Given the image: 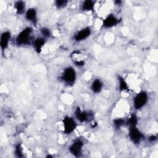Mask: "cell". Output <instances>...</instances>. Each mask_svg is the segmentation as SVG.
<instances>
[{
  "label": "cell",
  "instance_id": "obj_1",
  "mask_svg": "<svg viewBox=\"0 0 158 158\" xmlns=\"http://www.w3.org/2000/svg\"><path fill=\"white\" fill-rule=\"evenodd\" d=\"M32 31V29L30 28H27L23 31H22L17 37L18 43L19 44H26L29 43Z\"/></svg>",
  "mask_w": 158,
  "mask_h": 158
},
{
  "label": "cell",
  "instance_id": "obj_2",
  "mask_svg": "<svg viewBox=\"0 0 158 158\" xmlns=\"http://www.w3.org/2000/svg\"><path fill=\"white\" fill-rule=\"evenodd\" d=\"M148 96L145 92H141L137 95L134 100V106L137 109L142 108L147 102Z\"/></svg>",
  "mask_w": 158,
  "mask_h": 158
},
{
  "label": "cell",
  "instance_id": "obj_3",
  "mask_svg": "<svg viewBox=\"0 0 158 158\" xmlns=\"http://www.w3.org/2000/svg\"><path fill=\"white\" fill-rule=\"evenodd\" d=\"M64 126V132L66 133H71L74 130L76 127L75 121L69 117H66L63 121Z\"/></svg>",
  "mask_w": 158,
  "mask_h": 158
},
{
  "label": "cell",
  "instance_id": "obj_4",
  "mask_svg": "<svg viewBox=\"0 0 158 158\" xmlns=\"http://www.w3.org/2000/svg\"><path fill=\"white\" fill-rule=\"evenodd\" d=\"M130 137L133 142L135 143H138L143 137V135L136 128V127H133L130 128Z\"/></svg>",
  "mask_w": 158,
  "mask_h": 158
},
{
  "label": "cell",
  "instance_id": "obj_5",
  "mask_svg": "<svg viewBox=\"0 0 158 158\" xmlns=\"http://www.w3.org/2000/svg\"><path fill=\"white\" fill-rule=\"evenodd\" d=\"M64 80L67 83L74 82L75 79V72L72 68H67L65 70L63 76Z\"/></svg>",
  "mask_w": 158,
  "mask_h": 158
},
{
  "label": "cell",
  "instance_id": "obj_6",
  "mask_svg": "<svg viewBox=\"0 0 158 158\" xmlns=\"http://www.w3.org/2000/svg\"><path fill=\"white\" fill-rule=\"evenodd\" d=\"M83 144L81 141H77V142H75L71 146L70 151L74 155L78 156L80 153L82 147H83Z\"/></svg>",
  "mask_w": 158,
  "mask_h": 158
},
{
  "label": "cell",
  "instance_id": "obj_7",
  "mask_svg": "<svg viewBox=\"0 0 158 158\" xmlns=\"http://www.w3.org/2000/svg\"><path fill=\"white\" fill-rule=\"evenodd\" d=\"M118 22L117 19L115 16L110 15L103 22V26L106 28L112 27L116 25Z\"/></svg>",
  "mask_w": 158,
  "mask_h": 158
},
{
  "label": "cell",
  "instance_id": "obj_8",
  "mask_svg": "<svg viewBox=\"0 0 158 158\" xmlns=\"http://www.w3.org/2000/svg\"><path fill=\"white\" fill-rule=\"evenodd\" d=\"M10 38V33L8 32H4L1 35V40H0V46L2 49H5L8 47L9 40Z\"/></svg>",
  "mask_w": 158,
  "mask_h": 158
},
{
  "label": "cell",
  "instance_id": "obj_9",
  "mask_svg": "<svg viewBox=\"0 0 158 158\" xmlns=\"http://www.w3.org/2000/svg\"><path fill=\"white\" fill-rule=\"evenodd\" d=\"M90 29L88 28L85 29L79 32L75 36V40L76 41H81L87 38L90 35Z\"/></svg>",
  "mask_w": 158,
  "mask_h": 158
},
{
  "label": "cell",
  "instance_id": "obj_10",
  "mask_svg": "<svg viewBox=\"0 0 158 158\" xmlns=\"http://www.w3.org/2000/svg\"><path fill=\"white\" fill-rule=\"evenodd\" d=\"M26 18L33 23L37 22V13L34 9H29L26 13Z\"/></svg>",
  "mask_w": 158,
  "mask_h": 158
},
{
  "label": "cell",
  "instance_id": "obj_11",
  "mask_svg": "<svg viewBox=\"0 0 158 158\" xmlns=\"http://www.w3.org/2000/svg\"><path fill=\"white\" fill-rule=\"evenodd\" d=\"M44 43V40L42 38H38L36 40L34 43V47L37 53H39L41 52L42 48L43 46Z\"/></svg>",
  "mask_w": 158,
  "mask_h": 158
},
{
  "label": "cell",
  "instance_id": "obj_12",
  "mask_svg": "<svg viewBox=\"0 0 158 158\" xmlns=\"http://www.w3.org/2000/svg\"><path fill=\"white\" fill-rule=\"evenodd\" d=\"M75 113H76V117L80 122H83V121H87V114H86V112H82L80 108H77Z\"/></svg>",
  "mask_w": 158,
  "mask_h": 158
},
{
  "label": "cell",
  "instance_id": "obj_13",
  "mask_svg": "<svg viewBox=\"0 0 158 158\" xmlns=\"http://www.w3.org/2000/svg\"><path fill=\"white\" fill-rule=\"evenodd\" d=\"M92 88L95 93H99L102 88V83L99 80H96L93 82Z\"/></svg>",
  "mask_w": 158,
  "mask_h": 158
},
{
  "label": "cell",
  "instance_id": "obj_14",
  "mask_svg": "<svg viewBox=\"0 0 158 158\" xmlns=\"http://www.w3.org/2000/svg\"><path fill=\"white\" fill-rule=\"evenodd\" d=\"M94 8V4L93 1L87 0L83 4V9L85 11H92Z\"/></svg>",
  "mask_w": 158,
  "mask_h": 158
},
{
  "label": "cell",
  "instance_id": "obj_15",
  "mask_svg": "<svg viewBox=\"0 0 158 158\" xmlns=\"http://www.w3.org/2000/svg\"><path fill=\"white\" fill-rule=\"evenodd\" d=\"M16 7L17 9V12L19 14H22L24 13L25 9V5L24 2L18 1L16 4Z\"/></svg>",
  "mask_w": 158,
  "mask_h": 158
},
{
  "label": "cell",
  "instance_id": "obj_16",
  "mask_svg": "<svg viewBox=\"0 0 158 158\" xmlns=\"http://www.w3.org/2000/svg\"><path fill=\"white\" fill-rule=\"evenodd\" d=\"M128 124L129 126H130V127H136L137 123V118L135 114H133L131 117L130 118V119L128 121Z\"/></svg>",
  "mask_w": 158,
  "mask_h": 158
},
{
  "label": "cell",
  "instance_id": "obj_17",
  "mask_svg": "<svg viewBox=\"0 0 158 158\" xmlns=\"http://www.w3.org/2000/svg\"><path fill=\"white\" fill-rule=\"evenodd\" d=\"M119 82H120V89L122 91L123 90H126L128 88L127 84L126 82V81L123 80V78L120 77L119 78Z\"/></svg>",
  "mask_w": 158,
  "mask_h": 158
},
{
  "label": "cell",
  "instance_id": "obj_18",
  "mask_svg": "<svg viewBox=\"0 0 158 158\" xmlns=\"http://www.w3.org/2000/svg\"><path fill=\"white\" fill-rule=\"evenodd\" d=\"M16 154L19 157H23V154H22V148L20 147V146L19 145L16 146Z\"/></svg>",
  "mask_w": 158,
  "mask_h": 158
},
{
  "label": "cell",
  "instance_id": "obj_19",
  "mask_svg": "<svg viewBox=\"0 0 158 158\" xmlns=\"http://www.w3.org/2000/svg\"><path fill=\"white\" fill-rule=\"evenodd\" d=\"M67 1H63V0H59V1H57L56 2V4L58 8H62L66 4Z\"/></svg>",
  "mask_w": 158,
  "mask_h": 158
},
{
  "label": "cell",
  "instance_id": "obj_20",
  "mask_svg": "<svg viewBox=\"0 0 158 158\" xmlns=\"http://www.w3.org/2000/svg\"><path fill=\"white\" fill-rule=\"evenodd\" d=\"M124 123V121L122 119H116L114 121V125L117 127H119L121 126H122L123 124Z\"/></svg>",
  "mask_w": 158,
  "mask_h": 158
},
{
  "label": "cell",
  "instance_id": "obj_21",
  "mask_svg": "<svg viewBox=\"0 0 158 158\" xmlns=\"http://www.w3.org/2000/svg\"><path fill=\"white\" fill-rule=\"evenodd\" d=\"M42 33L44 37H49L50 35L49 30L46 29V28H43V29H42Z\"/></svg>",
  "mask_w": 158,
  "mask_h": 158
},
{
  "label": "cell",
  "instance_id": "obj_22",
  "mask_svg": "<svg viewBox=\"0 0 158 158\" xmlns=\"http://www.w3.org/2000/svg\"><path fill=\"white\" fill-rule=\"evenodd\" d=\"M76 65L77 66H83L84 64V63L83 61H79V62H76Z\"/></svg>",
  "mask_w": 158,
  "mask_h": 158
}]
</instances>
